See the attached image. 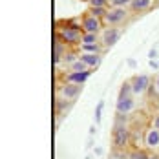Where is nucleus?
<instances>
[{
  "instance_id": "f257e3e1",
  "label": "nucleus",
  "mask_w": 159,
  "mask_h": 159,
  "mask_svg": "<svg viewBox=\"0 0 159 159\" xmlns=\"http://www.w3.org/2000/svg\"><path fill=\"white\" fill-rule=\"evenodd\" d=\"M82 35H84V31L80 26H75L73 22H64L62 26L59 24L55 37H59L68 48H80Z\"/></svg>"
},
{
  "instance_id": "f03ea898",
  "label": "nucleus",
  "mask_w": 159,
  "mask_h": 159,
  "mask_svg": "<svg viewBox=\"0 0 159 159\" xmlns=\"http://www.w3.org/2000/svg\"><path fill=\"white\" fill-rule=\"evenodd\" d=\"M115 110L121 117H125L128 113L135 110V95L132 92V86H130V80H126L119 92V97H117V104H115Z\"/></svg>"
},
{
  "instance_id": "7ed1b4c3",
  "label": "nucleus",
  "mask_w": 159,
  "mask_h": 159,
  "mask_svg": "<svg viewBox=\"0 0 159 159\" xmlns=\"http://www.w3.org/2000/svg\"><path fill=\"white\" fill-rule=\"evenodd\" d=\"M111 141H113V146H115L117 150H126L128 144L132 143V130H130V126L121 119V115H119V121H117L115 126H113Z\"/></svg>"
},
{
  "instance_id": "20e7f679",
  "label": "nucleus",
  "mask_w": 159,
  "mask_h": 159,
  "mask_svg": "<svg viewBox=\"0 0 159 159\" xmlns=\"http://www.w3.org/2000/svg\"><path fill=\"white\" fill-rule=\"evenodd\" d=\"M130 15H132V11L128 7H111L110 6L106 9V15L102 18V22L108 28H119L130 18Z\"/></svg>"
},
{
  "instance_id": "39448f33",
  "label": "nucleus",
  "mask_w": 159,
  "mask_h": 159,
  "mask_svg": "<svg viewBox=\"0 0 159 159\" xmlns=\"http://www.w3.org/2000/svg\"><path fill=\"white\" fill-rule=\"evenodd\" d=\"M80 28H82V31L84 33H97V35H101V31L106 28L104 26V22H102V18H99V16L92 15V13H84V15L80 16Z\"/></svg>"
},
{
  "instance_id": "423d86ee",
  "label": "nucleus",
  "mask_w": 159,
  "mask_h": 159,
  "mask_svg": "<svg viewBox=\"0 0 159 159\" xmlns=\"http://www.w3.org/2000/svg\"><path fill=\"white\" fill-rule=\"evenodd\" d=\"M143 146L150 154H159V130L152 125L144 128L143 132Z\"/></svg>"
},
{
  "instance_id": "0eeeda50",
  "label": "nucleus",
  "mask_w": 159,
  "mask_h": 159,
  "mask_svg": "<svg viewBox=\"0 0 159 159\" xmlns=\"http://www.w3.org/2000/svg\"><path fill=\"white\" fill-rule=\"evenodd\" d=\"M130 86H132V92H134L135 97L144 95L152 88V77L146 75V73H137L130 79Z\"/></svg>"
},
{
  "instance_id": "6e6552de",
  "label": "nucleus",
  "mask_w": 159,
  "mask_h": 159,
  "mask_svg": "<svg viewBox=\"0 0 159 159\" xmlns=\"http://www.w3.org/2000/svg\"><path fill=\"white\" fill-rule=\"evenodd\" d=\"M123 35V28H104L101 31V46L104 49H110L111 46H115V42H119Z\"/></svg>"
},
{
  "instance_id": "1a4fd4ad",
  "label": "nucleus",
  "mask_w": 159,
  "mask_h": 159,
  "mask_svg": "<svg viewBox=\"0 0 159 159\" xmlns=\"http://www.w3.org/2000/svg\"><path fill=\"white\" fill-rule=\"evenodd\" d=\"M80 92H82V86H79V84H70V82H64L62 86H61V95H62V99H66V101H75L77 97L80 95Z\"/></svg>"
},
{
  "instance_id": "9d476101",
  "label": "nucleus",
  "mask_w": 159,
  "mask_h": 159,
  "mask_svg": "<svg viewBox=\"0 0 159 159\" xmlns=\"http://www.w3.org/2000/svg\"><path fill=\"white\" fill-rule=\"evenodd\" d=\"M90 75H92V71H68V73L64 75V82L82 86L86 80L90 79Z\"/></svg>"
},
{
  "instance_id": "9b49d317",
  "label": "nucleus",
  "mask_w": 159,
  "mask_h": 159,
  "mask_svg": "<svg viewBox=\"0 0 159 159\" xmlns=\"http://www.w3.org/2000/svg\"><path fill=\"white\" fill-rule=\"evenodd\" d=\"M79 59L90 70H95V68H99V64L102 61V53H82V51H79Z\"/></svg>"
},
{
  "instance_id": "f8f14e48",
  "label": "nucleus",
  "mask_w": 159,
  "mask_h": 159,
  "mask_svg": "<svg viewBox=\"0 0 159 159\" xmlns=\"http://www.w3.org/2000/svg\"><path fill=\"white\" fill-rule=\"evenodd\" d=\"M156 4H157L156 0H132L130 11H132V13H146V11H150Z\"/></svg>"
},
{
  "instance_id": "ddd939ff",
  "label": "nucleus",
  "mask_w": 159,
  "mask_h": 159,
  "mask_svg": "<svg viewBox=\"0 0 159 159\" xmlns=\"http://www.w3.org/2000/svg\"><path fill=\"white\" fill-rule=\"evenodd\" d=\"M70 51V48L64 44L59 37H55V51H53V59H55V64H59L66 57V53Z\"/></svg>"
},
{
  "instance_id": "4468645a",
  "label": "nucleus",
  "mask_w": 159,
  "mask_h": 159,
  "mask_svg": "<svg viewBox=\"0 0 159 159\" xmlns=\"http://www.w3.org/2000/svg\"><path fill=\"white\" fill-rule=\"evenodd\" d=\"M97 44H101V35H97V33H84L82 35L80 46H97Z\"/></svg>"
},
{
  "instance_id": "2eb2a0df",
  "label": "nucleus",
  "mask_w": 159,
  "mask_h": 159,
  "mask_svg": "<svg viewBox=\"0 0 159 159\" xmlns=\"http://www.w3.org/2000/svg\"><path fill=\"white\" fill-rule=\"evenodd\" d=\"M126 156L128 159H150V152L144 148H132Z\"/></svg>"
},
{
  "instance_id": "dca6fc26",
  "label": "nucleus",
  "mask_w": 159,
  "mask_h": 159,
  "mask_svg": "<svg viewBox=\"0 0 159 159\" xmlns=\"http://www.w3.org/2000/svg\"><path fill=\"white\" fill-rule=\"evenodd\" d=\"M68 68H70V71H90V68H88L86 64L82 62L80 59H77L75 62H73V64H70Z\"/></svg>"
},
{
  "instance_id": "f3484780",
  "label": "nucleus",
  "mask_w": 159,
  "mask_h": 159,
  "mask_svg": "<svg viewBox=\"0 0 159 159\" xmlns=\"http://www.w3.org/2000/svg\"><path fill=\"white\" fill-rule=\"evenodd\" d=\"M88 7H110V0H88Z\"/></svg>"
},
{
  "instance_id": "a211bd4d",
  "label": "nucleus",
  "mask_w": 159,
  "mask_h": 159,
  "mask_svg": "<svg viewBox=\"0 0 159 159\" xmlns=\"http://www.w3.org/2000/svg\"><path fill=\"white\" fill-rule=\"evenodd\" d=\"M80 51H82V53H102V46H101V44H97V46H80Z\"/></svg>"
},
{
  "instance_id": "6ab92c4d",
  "label": "nucleus",
  "mask_w": 159,
  "mask_h": 159,
  "mask_svg": "<svg viewBox=\"0 0 159 159\" xmlns=\"http://www.w3.org/2000/svg\"><path fill=\"white\" fill-rule=\"evenodd\" d=\"M88 13L99 16V18H104V15H106V9H104V7H88Z\"/></svg>"
},
{
  "instance_id": "aec40b11",
  "label": "nucleus",
  "mask_w": 159,
  "mask_h": 159,
  "mask_svg": "<svg viewBox=\"0 0 159 159\" xmlns=\"http://www.w3.org/2000/svg\"><path fill=\"white\" fill-rule=\"evenodd\" d=\"M102 108H104V102H102V101H99V104H97V108H95V123H97V125L101 123V117H102L101 113H102Z\"/></svg>"
},
{
  "instance_id": "412c9836",
  "label": "nucleus",
  "mask_w": 159,
  "mask_h": 159,
  "mask_svg": "<svg viewBox=\"0 0 159 159\" xmlns=\"http://www.w3.org/2000/svg\"><path fill=\"white\" fill-rule=\"evenodd\" d=\"M152 90H154V93L159 97V73L156 75V79H154V84H152Z\"/></svg>"
},
{
  "instance_id": "4be33fe9",
  "label": "nucleus",
  "mask_w": 159,
  "mask_h": 159,
  "mask_svg": "<svg viewBox=\"0 0 159 159\" xmlns=\"http://www.w3.org/2000/svg\"><path fill=\"white\" fill-rule=\"evenodd\" d=\"M150 125H152V126H156V128L159 130V113H156V115L152 117V121H150Z\"/></svg>"
},
{
  "instance_id": "5701e85b",
  "label": "nucleus",
  "mask_w": 159,
  "mask_h": 159,
  "mask_svg": "<svg viewBox=\"0 0 159 159\" xmlns=\"http://www.w3.org/2000/svg\"><path fill=\"white\" fill-rule=\"evenodd\" d=\"M148 57H150V61H154V59L157 57V49H156V48H152L150 51H148Z\"/></svg>"
},
{
  "instance_id": "b1692460",
  "label": "nucleus",
  "mask_w": 159,
  "mask_h": 159,
  "mask_svg": "<svg viewBox=\"0 0 159 159\" xmlns=\"http://www.w3.org/2000/svg\"><path fill=\"white\" fill-rule=\"evenodd\" d=\"M150 68H152V70H159V62H156V61H150Z\"/></svg>"
},
{
  "instance_id": "393cba45",
  "label": "nucleus",
  "mask_w": 159,
  "mask_h": 159,
  "mask_svg": "<svg viewBox=\"0 0 159 159\" xmlns=\"http://www.w3.org/2000/svg\"><path fill=\"white\" fill-rule=\"evenodd\" d=\"M150 159H159V154H150Z\"/></svg>"
},
{
  "instance_id": "a878e982",
  "label": "nucleus",
  "mask_w": 159,
  "mask_h": 159,
  "mask_svg": "<svg viewBox=\"0 0 159 159\" xmlns=\"http://www.w3.org/2000/svg\"><path fill=\"white\" fill-rule=\"evenodd\" d=\"M156 2H157V4H159V0H156Z\"/></svg>"
}]
</instances>
